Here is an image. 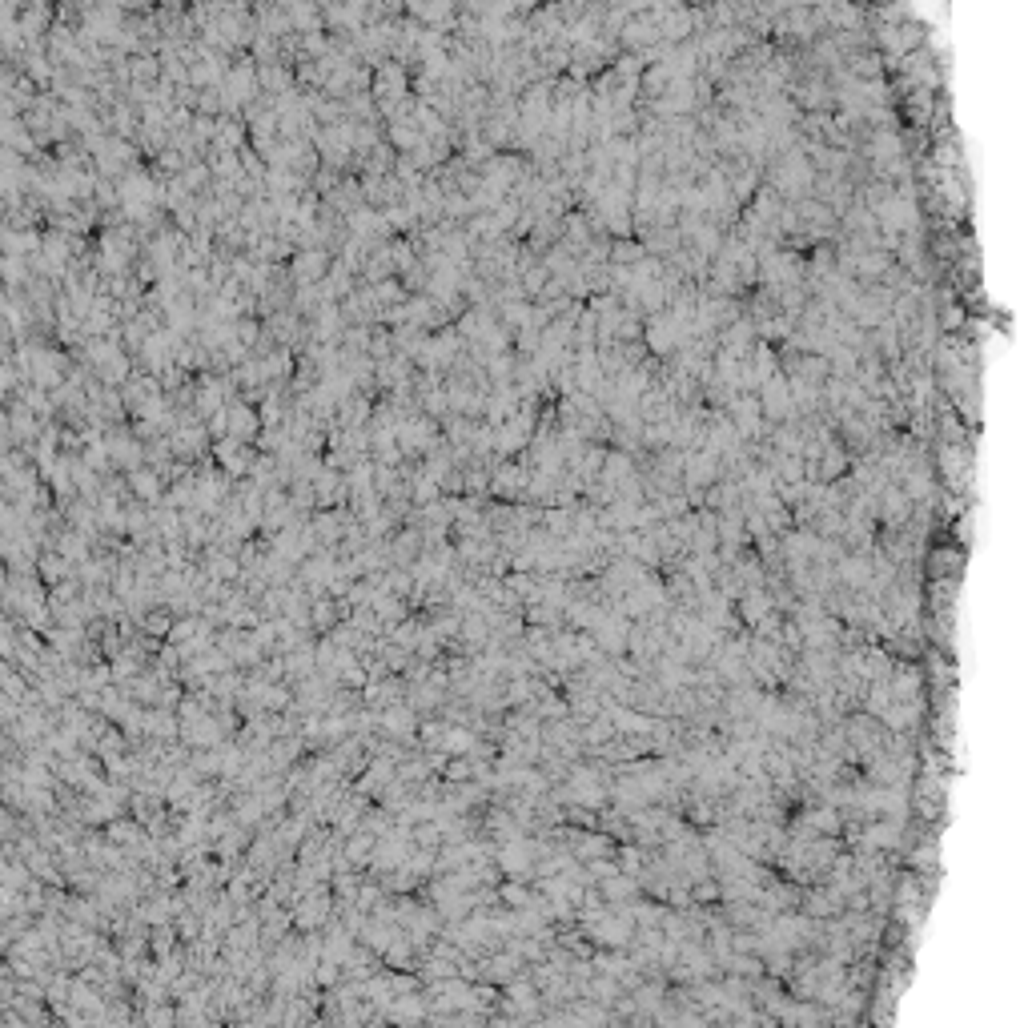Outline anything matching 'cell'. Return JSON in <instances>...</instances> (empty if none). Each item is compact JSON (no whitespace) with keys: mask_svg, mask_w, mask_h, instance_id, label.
<instances>
[{"mask_svg":"<svg viewBox=\"0 0 1028 1028\" xmlns=\"http://www.w3.org/2000/svg\"><path fill=\"white\" fill-rule=\"evenodd\" d=\"M257 426H262V414H257L245 398H233L229 402V438L249 442V438H257Z\"/></svg>","mask_w":1028,"mask_h":1028,"instance_id":"7","label":"cell"},{"mask_svg":"<svg viewBox=\"0 0 1028 1028\" xmlns=\"http://www.w3.org/2000/svg\"><path fill=\"white\" fill-rule=\"evenodd\" d=\"M519 346H523V350H535V346H539V334H535V330H523Z\"/></svg>","mask_w":1028,"mask_h":1028,"instance_id":"9","label":"cell"},{"mask_svg":"<svg viewBox=\"0 0 1028 1028\" xmlns=\"http://www.w3.org/2000/svg\"><path fill=\"white\" fill-rule=\"evenodd\" d=\"M105 442H109V458H113V466H121V470H141V462H145V446H141V438L137 434H129V430H109L105 434Z\"/></svg>","mask_w":1028,"mask_h":1028,"instance_id":"5","label":"cell"},{"mask_svg":"<svg viewBox=\"0 0 1028 1028\" xmlns=\"http://www.w3.org/2000/svg\"><path fill=\"white\" fill-rule=\"evenodd\" d=\"M531 426H535L531 410H523V414H514L510 422L494 426V450H498L502 458H510L514 450H527V442H531Z\"/></svg>","mask_w":1028,"mask_h":1028,"instance_id":"3","label":"cell"},{"mask_svg":"<svg viewBox=\"0 0 1028 1028\" xmlns=\"http://www.w3.org/2000/svg\"><path fill=\"white\" fill-rule=\"evenodd\" d=\"M330 249H298L294 262H290V282L302 290V286H322L326 274H330Z\"/></svg>","mask_w":1028,"mask_h":1028,"instance_id":"1","label":"cell"},{"mask_svg":"<svg viewBox=\"0 0 1028 1028\" xmlns=\"http://www.w3.org/2000/svg\"><path fill=\"white\" fill-rule=\"evenodd\" d=\"M213 458L221 462V470H225L229 478L253 474V466H257V454L249 450V442H237V438H221V442H213Z\"/></svg>","mask_w":1028,"mask_h":1028,"instance_id":"4","label":"cell"},{"mask_svg":"<svg viewBox=\"0 0 1028 1028\" xmlns=\"http://www.w3.org/2000/svg\"><path fill=\"white\" fill-rule=\"evenodd\" d=\"M490 470H494V474H490V490H494L498 498H519L523 490H531V474H527L523 466H514V462H494Z\"/></svg>","mask_w":1028,"mask_h":1028,"instance_id":"6","label":"cell"},{"mask_svg":"<svg viewBox=\"0 0 1028 1028\" xmlns=\"http://www.w3.org/2000/svg\"><path fill=\"white\" fill-rule=\"evenodd\" d=\"M129 486H133V494H137L145 506H153V502H165V478H161L153 466H141V470H133V474H129Z\"/></svg>","mask_w":1028,"mask_h":1028,"instance_id":"8","label":"cell"},{"mask_svg":"<svg viewBox=\"0 0 1028 1028\" xmlns=\"http://www.w3.org/2000/svg\"><path fill=\"white\" fill-rule=\"evenodd\" d=\"M398 446H402L406 454H434V450L442 446L434 418H422V414L402 418V426H398Z\"/></svg>","mask_w":1028,"mask_h":1028,"instance_id":"2","label":"cell"}]
</instances>
